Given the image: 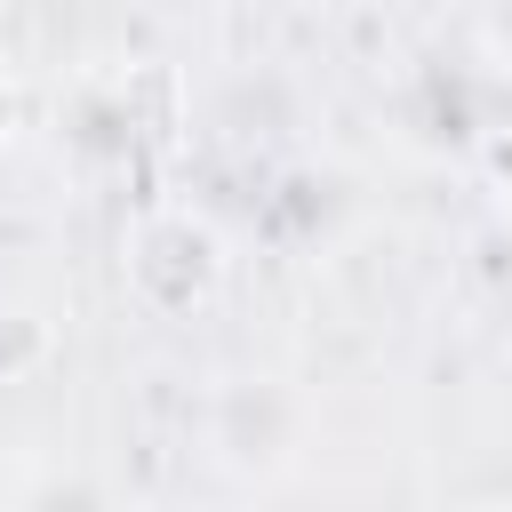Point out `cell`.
I'll use <instances>...</instances> for the list:
<instances>
[{
	"instance_id": "obj_2",
	"label": "cell",
	"mask_w": 512,
	"mask_h": 512,
	"mask_svg": "<svg viewBox=\"0 0 512 512\" xmlns=\"http://www.w3.org/2000/svg\"><path fill=\"white\" fill-rule=\"evenodd\" d=\"M16 120H24V112H16V88H8V80H0V152H8V144H16Z\"/></svg>"
},
{
	"instance_id": "obj_3",
	"label": "cell",
	"mask_w": 512,
	"mask_h": 512,
	"mask_svg": "<svg viewBox=\"0 0 512 512\" xmlns=\"http://www.w3.org/2000/svg\"><path fill=\"white\" fill-rule=\"evenodd\" d=\"M496 200H504V216H512V136H504V152H496Z\"/></svg>"
},
{
	"instance_id": "obj_1",
	"label": "cell",
	"mask_w": 512,
	"mask_h": 512,
	"mask_svg": "<svg viewBox=\"0 0 512 512\" xmlns=\"http://www.w3.org/2000/svg\"><path fill=\"white\" fill-rule=\"evenodd\" d=\"M128 288H136L152 312L184 320V312H200V304L224 288V240H216L192 208H160V216H144V224L128 232Z\"/></svg>"
}]
</instances>
